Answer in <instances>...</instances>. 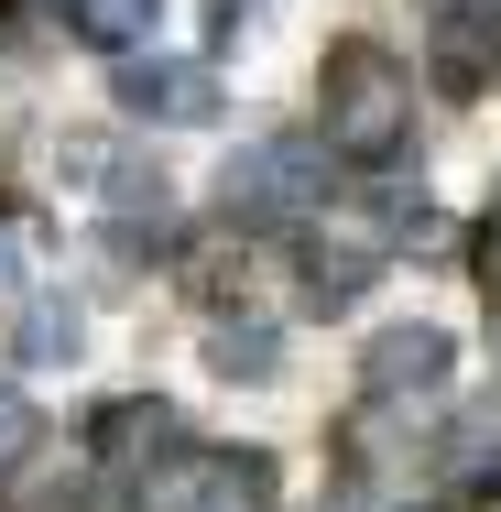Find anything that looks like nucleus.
Wrapping results in <instances>:
<instances>
[{"label":"nucleus","mask_w":501,"mask_h":512,"mask_svg":"<svg viewBox=\"0 0 501 512\" xmlns=\"http://www.w3.org/2000/svg\"><path fill=\"white\" fill-rule=\"evenodd\" d=\"M436 88L447 99H480L501 77V0H436Z\"/></svg>","instance_id":"0eeeda50"},{"label":"nucleus","mask_w":501,"mask_h":512,"mask_svg":"<svg viewBox=\"0 0 501 512\" xmlns=\"http://www.w3.org/2000/svg\"><path fill=\"white\" fill-rule=\"evenodd\" d=\"M273 502V458L262 447H164L142 480H131V512H262Z\"/></svg>","instance_id":"20e7f679"},{"label":"nucleus","mask_w":501,"mask_h":512,"mask_svg":"<svg viewBox=\"0 0 501 512\" xmlns=\"http://www.w3.org/2000/svg\"><path fill=\"white\" fill-rule=\"evenodd\" d=\"M403 240H436L425 207H305L295 218V273H305L316 306H360Z\"/></svg>","instance_id":"f03ea898"},{"label":"nucleus","mask_w":501,"mask_h":512,"mask_svg":"<svg viewBox=\"0 0 501 512\" xmlns=\"http://www.w3.org/2000/svg\"><path fill=\"white\" fill-rule=\"evenodd\" d=\"M327 142H305V131H262V142H240L229 164H218V218L229 229H295L305 207H327Z\"/></svg>","instance_id":"7ed1b4c3"},{"label":"nucleus","mask_w":501,"mask_h":512,"mask_svg":"<svg viewBox=\"0 0 501 512\" xmlns=\"http://www.w3.org/2000/svg\"><path fill=\"white\" fill-rule=\"evenodd\" d=\"M109 99L131 109V120H164V131H197L218 120V66L207 55H120V77H109Z\"/></svg>","instance_id":"423d86ee"},{"label":"nucleus","mask_w":501,"mask_h":512,"mask_svg":"<svg viewBox=\"0 0 501 512\" xmlns=\"http://www.w3.org/2000/svg\"><path fill=\"white\" fill-rule=\"evenodd\" d=\"M55 11H66V33H77V44L131 55V44H153V11H164V0H55Z\"/></svg>","instance_id":"1a4fd4ad"},{"label":"nucleus","mask_w":501,"mask_h":512,"mask_svg":"<svg viewBox=\"0 0 501 512\" xmlns=\"http://www.w3.org/2000/svg\"><path fill=\"white\" fill-rule=\"evenodd\" d=\"M273 349H284L273 327H218V338H207V360H218V371H273Z\"/></svg>","instance_id":"ddd939ff"},{"label":"nucleus","mask_w":501,"mask_h":512,"mask_svg":"<svg viewBox=\"0 0 501 512\" xmlns=\"http://www.w3.org/2000/svg\"><path fill=\"white\" fill-rule=\"evenodd\" d=\"M414 512H436V502H414Z\"/></svg>","instance_id":"f3484780"},{"label":"nucleus","mask_w":501,"mask_h":512,"mask_svg":"<svg viewBox=\"0 0 501 512\" xmlns=\"http://www.w3.org/2000/svg\"><path fill=\"white\" fill-rule=\"evenodd\" d=\"M11 284H22V273H11V240H0V295H11Z\"/></svg>","instance_id":"dca6fc26"},{"label":"nucleus","mask_w":501,"mask_h":512,"mask_svg":"<svg viewBox=\"0 0 501 512\" xmlns=\"http://www.w3.org/2000/svg\"><path fill=\"white\" fill-rule=\"evenodd\" d=\"M316 131H327L338 164H371V175L403 164L414 153V66L393 44H371V33L327 44V66H316Z\"/></svg>","instance_id":"f257e3e1"},{"label":"nucleus","mask_w":501,"mask_h":512,"mask_svg":"<svg viewBox=\"0 0 501 512\" xmlns=\"http://www.w3.org/2000/svg\"><path fill=\"white\" fill-rule=\"evenodd\" d=\"M447 371H458V338H447V327H425V316H403V327H382V338L360 349V393H371L382 414L436 404V393H447Z\"/></svg>","instance_id":"39448f33"},{"label":"nucleus","mask_w":501,"mask_h":512,"mask_svg":"<svg viewBox=\"0 0 501 512\" xmlns=\"http://www.w3.org/2000/svg\"><path fill=\"white\" fill-rule=\"evenodd\" d=\"M175 436H186V425H175V404L120 393V404H99V425H88V469H99V480H142Z\"/></svg>","instance_id":"6e6552de"},{"label":"nucleus","mask_w":501,"mask_h":512,"mask_svg":"<svg viewBox=\"0 0 501 512\" xmlns=\"http://www.w3.org/2000/svg\"><path fill=\"white\" fill-rule=\"evenodd\" d=\"M251 11H262V0H207V22H218V33H240Z\"/></svg>","instance_id":"2eb2a0df"},{"label":"nucleus","mask_w":501,"mask_h":512,"mask_svg":"<svg viewBox=\"0 0 501 512\" xmlns=\"http://www.w3.org/2000/svg\"><path fill=\"white\" fill-rule=\"evenodd\" d=\"M447 480H458V502H501V425H458L447 436Z\"/></svg>","instance_id":"9d476101"},{"label":"nucleus","mask_w":501,"mask_h":512,"mask_svg":"<svg viewBox=\"0 0 501 512\" xmlns=\"http://www.w3.org/2000/svg\"><path fill=\"white\" fill-rule=\"evenodd\" d=\"M77 306H55V295H33V316H22V360H77Z\"/></svg>","instance_id":"9b49d317"},{"label":"nucleus","mask_w":501,"mask_h":512,"mask_svg":"<svg viewBox=\"0 0 501 512\" xmlns=\"http://www.w3.org/2000/svg\"><path fill=\"white\" fill-rule=\"evenodd\" d=\"M480 284H491V306H501V218H491V240H480Z\"/></svg>","instance_id":"4468645a"},{"label":"nucleus","mask_w":501,"mask_h":512,"mask_svg":"<svg viewBox=\"0 0 501 512\" xmlns=\"http://www.w3.org/2000/svg\"><path fill=\"white\" fill-rule=\"evenodd\" d=\"M44 447V414L22 404V393H0V480H22V458Z\"/></svg>","instance_id":"f8f14e48"}]
</instances>
